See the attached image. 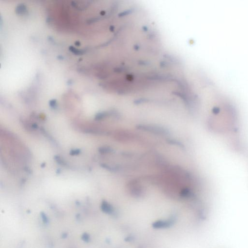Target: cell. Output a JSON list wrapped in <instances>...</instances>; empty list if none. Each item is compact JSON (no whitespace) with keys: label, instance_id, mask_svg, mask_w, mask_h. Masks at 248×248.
I'll list each match as a JSON object with an SVG mask.
<instances>
[{"label":"cell","instance_id":"obj_1","mask_svg":"<svg viewBox=\"0 0 248 248\" xmlns=\"http://www.w3.org/2000/svg\"><path fill=\"white\" fill-rule=\"evenodd\" d=\"M136 128L138 129L155 133L156 134H168V130L160 126H155L153 125L151 126L149 125H138L136 126Z\"/></svg>","mask_w":248,"mask_h":248},{"label":"cell","instance_id":"obj_3","mask_svg":"<svg viewBox=\"0 0 248 248\" xmlns=\"http://www.w3.org/2000/svg\"><path fill=\"white\" fill-rule=\"evenodd\" d=\"M102 209L104 212L107 213L111 214L114 211L113 207L106 202H103L102 203Z\"/></svg>","mask_w":248,"mask_h":248},{"label":"cell","instance_id":"obj_4","mask_svg":"<svg viewBox=\"0 0 248 248\" xmlns=\"http://www.w3.org/2000/svg\"><path fill=\"white\" fill-rule=\"evenodd\" d=\"M180 195L184 197H189L191 194L190 190L188 188H184L180 192Z\"/></svg>","mask_w":248,"mask_h":248},{"label":"cell","instance_id":"obj_2","mask_svg":"<svg viewBox=\"0 0 248 248\" xmlns=\"http://www.w3.org/2000/svg\"><path fill=\"white\" fill-rule=\"evenodd\" d=\"M173 220H158L153 223L152 226L154 228L161 229L170 227L173 224Z\"/></svg>","mask_w":248,"mask_h":248},{"label":"cell","instance_id":"obj_5","mask_svg":"<svg viewBox=\"0 0 248 248\" xmlns=\"http://www.w3.org/2000/svg\"><path fill=\"white\" fill-rule=\"evenodd\" d=\"M168 143L170 144H173V145H176V146H179L180 147H184V146L181 143H180V141H178L176 140H168Z\"/></svg>","mask_w":248,"mask_h":248}]
</instances>
